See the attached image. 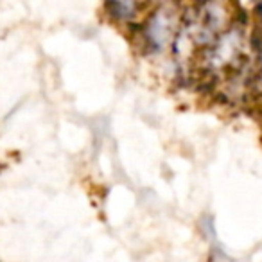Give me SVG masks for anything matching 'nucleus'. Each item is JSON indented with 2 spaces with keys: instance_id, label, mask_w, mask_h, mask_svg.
Wrapping results in <instances>:
<instances>
[{
  "instance_id": "obj_1",
  "label": "nucleus",
  "mask_w": 262,
  "mask_h": 262,
  "mask_svg": "<svg viewBox=\"0 0 262 262\" xmlns=\"http://www.w3.org/2000/svg\"><path fill=\"white\" fill-rule=\"evenodd\" d=\"M180 33L176 11L169 6L155 9L142 24V45L149 54H164L174 45Z\"/></svg>"
},
{
  "instance_id": "obj_4",
  "label": "nucleus",
  "mask_w": 262,
  "mask_h": 262,
  "mask_svg": "<svg viewBox=\"0 0 262 262\" xmlns=\"http://www.w3.org/2000/svg\"><path fill=\"white\" fill-rule=\"evenodd\" d=\"M258 15H260L258 18H260V22H262V0L258 2Z\"/></svg>"
},
{
  "instance_id": "obj_3",
  "label": "nucleus",
  "mask_w": 262,
  "mask_h": 262,
  "mask_svg": "<svg viewBox=\"0 0 262 262\" xmlns=\"http://www.w3.org/2000/svg\"><path fill=\"white\" fill-rule=\"evenodd\" d=\"M106 13L119 24H129L139 18L142 11V0H104Z\"/></svg>"
},
{
  "instance_id": "obj_2",
  "label": "nucleus",
  "mask_w": 262,
  "mask_h": 262,
  "mask_svg": "<svg viewBox=\"0 0 262 262\" xmlns=\"http://www.w3.org/2000/svg\"><path fill=\"white\" fill-rule=\"evenodd\" d=\"M244 43L246 40L243 29L239 27L225 29L208 47L203 49V63L214 72L228 69L243 56Z\"/></svg>"
}]
</instances>
